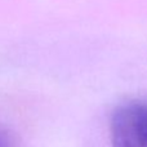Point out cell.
<instances>
[{
  "label": "cell",
  "instance_id": "cell-1",
  "mask_svg": "<svg viewBox=\"0 0 147 147\" xmlns=\"http://www.w3.org/2000/svg\"><path fill=\"white\" fill-rule=\"evenodd\" d=\"M110 128L114 147H147V103L128 102L119 106Z\"/></svg>",
  "mask_w": 147,
  "mask_h": 147
},
{
  "label": "cell",
  "instance_id": "cell-2",
  "mask_svg": "<svg viewBox=\"0 0 147 147\" xmlns=\"http://www.w3.org/2000/svg\"><path fill=\"white\" fill-rule=\"evenodd\" d=\"M0 147H16V138L3 127H0Z\"/></svg>",
  "mask_w": 147,
  "mask_h": 147
},
{
  "label": "cell",
  "instance_id": "cell-3",
  "mask_svg": "<svg viewBox=\"0 0 147 147\" xmlns=\"http://www.w3.org/2000/svg\"><path fill=\"white\" fill-rule=\"evenodd\" d=\"M146 103H147V102H146Z\"/></svg>",
  "mask_w": 147,
  "mask_h": 147
}]
</instances>
